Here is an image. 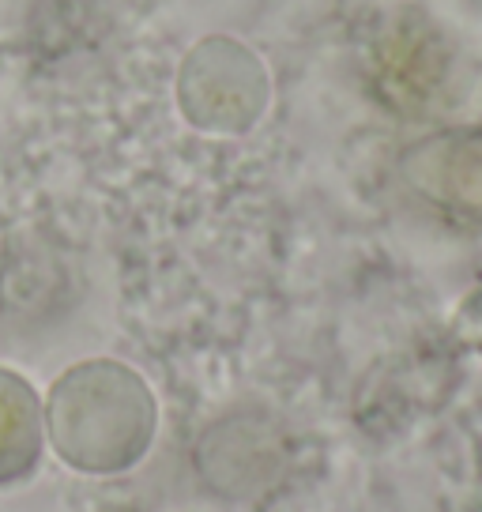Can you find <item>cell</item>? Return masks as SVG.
Returning a JSON list of instances; mask_svg holds the SVG:
<instances>
[{
    "mask_svg": "<svg viewBox=\"0 0 482 512\" xmlns=\"http://www.w3.org/2000/svg\"><path fill=\"white\" fill-rule=\"evenodd\" d=\"M159 403L125 362L87 358L65 369L46 396V441L80 475H121L151 452Z\"/></svg>",
    "mask_w": 482,
    "mask_h": 512,
    "instance_id": "1",
    "label": "cell"
},
{
    "mask_svg": "<svg viewBox=\"0 0 482 512\" xmlns=\"http://www.w3.org/2000/svg\"><path fill=\"white\" fill-rule=\"evenodd\" d=\"M268 102V68L245 42L211 34L185 53L177 72V106L193 128L215 136H241L264 117Z\"/></svg>",
    "mask_w": 482,
    "mask_h": 512,
    "instance_id": "2",
    "label": "cell"
},
{
    "mask_svg": "<svg viewBox=\"0 0 482 512\" xmlns=\"http://www.w3.org/2000/svg\"><path fill=\"white\" fill-rule=\"evenodd\" d=\"M294 448L287 430L264 411L215 418L193 448V467L211 494L226 501H260L287 479Z\"/></svg>",
    "mask_w": 482,
    "mask_h": 512,
    "instance_id": "3",
    "label": "cell"
},
{
    "mask_svg": "<svg viewBox=\"0 0 482 512\" xmlns=\"http://www.w3.org/2000/svg\"><path fill=\"white\" fill-rule=\"evenodd\" d=\"M400 181L422 208L460 226H482V125L430 132L400 155Z\"/></svg>",
    "mask_w": 482,
    "mask_h": 512,
    "instance_id": "4",
    "label": "cell"
},
{
    "mask_svg": "<svg viewBox=\"0 0 482 512\" xmlns=\"http://www.w3.org/2000/svg\"><path fill=\"white\" fill-rule=\"evenodd\" d=\"M445 80V49L434 27H418L403 19L381 49V87L400 110L426 106Z\"/></svg>",
    "mask_w": 482,
    "mask_h": 512,
    "instance_id": "5",
    "label": "cell"
},
{
    "mask_svg": "<svg viewBox=\"0 0 482 512\" xmlns=\"http://www.w3.org/2000/svg\"><path fill=\"white\" fill-rule=\"evenodd\" d=\"M46 452V403L34 384L0 366V486L34 475Z\"/></svg>",
    "mask_w": 482,
    "mask_h": 512,
    "instance_id": "6",
    "label": "cell"
}]
</instances>
